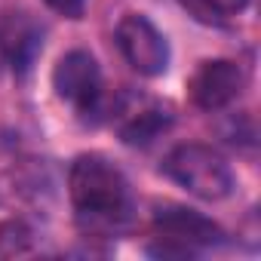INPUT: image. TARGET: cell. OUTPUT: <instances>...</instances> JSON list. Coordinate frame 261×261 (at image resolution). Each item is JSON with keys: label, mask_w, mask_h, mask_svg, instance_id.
Masks as SVG:
<instances>
[{"label": "cell", "mask_w": 261, "mask_h": 261, "mask_svg": "<svg viewBox=\"0 0 261 261\" xmlns=\"http://www.w3.org/2000/svg\"><path fill=\"white\" fill-rule=\"evenodd\" d=\"M188 89L200 111H221L243 92V71L230 59H212L197 68Z\"/></svg>", "instance_id": "obj_6"}, {"label": "cell", "mask_w": 261, "mask_h": 261, "mask_svg": "<svg viewBox=\"0 0 261 261\" xmlns=\"http://www.w3.org/2000/svg\"><path fill=\"white\" fill-rule=\"evenodd\" d=\"M154 233L163 243L160 249H154L160 255H191L194 249L212 246V243L221 240V227L212 218H206V215H200V212H194L188 206H163V209H157Z\"/></svg>", "instance_id": "obj_3"}, {"label": "cell", "mask_w": 261, "mask_h": 261, "mask_svg": "<svg viewBox=\"0 0 261 261\" xmlns=\"http://www.w3.org/2000/svg\"><path fill=\"white\" fill-rule=\"evenodd\" d=\"M71 203L89 230H117L129 218V185L101 154H80L68 175Z\"/></svg>", "instance_id": "obj_1"}, {"label": "cell", "mask_w": 261, "mask_h": 261, "mask_svg": "<svg viewBox=\"0 0 261 261\" xmlns=\"http://www.w3.org/2000/svg\"><path fill=\"white\" fill-rule=\"evenodd\" d=\"M166 175L200 200H224L233 188L227 163L206 145H178L163 160Z\"/></svg>", "instance_id": "obj_2"}, {"label": "cell", "mask_w": 261, "mask_h": 261, "mask_svg": "<svg viewBox=\"0 0 261 261\" xmlns=\"http://www.w3.org/2000/svg\"><path fill=\"white\" fill-rule=\"evenodd\" d=\"M117 46L123 59L145 77H160L169 68V43L148 16H123L117 25Z\"/></svg>", "instance_id": "obj_4"}, {"label": "cell", "mask_w": 261, "mask_h": 261, "mask_svg": "<svg viewBox=\"0 0 261 261\" xmlns=\"http://www.w3.org/2000/svg\"><path fill=\"white\" fill-rule=\"evenodd\" d=\"M203 4H206L209 10L221 13V16H237V13H243V10H246L249 0H203Z\"/></svg>", "instance_id": "obj_9"}, {"label": "cell", "mask_w": 261, "mask_h": 261, "mask_svg": "<svg viewBox=\"0 0 261 261\" xmlns=\"http://www.w3.org/2000/svg\"><path fill=\"white\" fill-rule=\"evenodd\" d=\"M53 89L80 114H95L101 105V71L86 49H71L53 68Z\"/></svg>", "instance_id": "obj_5"}, {"label": "cell", "mask_w": 261, "mask_h": 261, "mask_svg": "<svg viewBox=\"0 0 261 261\" xmlns=\"http://www.w3.org/2000/svg\"><path fill=\"white\" fill-rule=\"evenodd\" d=\"M46 7L56 10L59 16H68V19H80L83 10H86V0H46Z\"/></svg>", "instance_id": "obj_8"}, {"label": "cell", "mask_w": 261, "mask_h": 261, "mask_svg": "<svg viewBox=\"0 0 261 261\" xmlns=\"http://www.w3.org/2000/svg\"><path fill=\"white\" fill-rule=\"evenodd\" d=\"M169 126V114L157 105H139V108H126L120 120V136L126 145H148L157 139L163 129Z\"/></svg>", "instance_id": "obj_7"}]
</instances>
